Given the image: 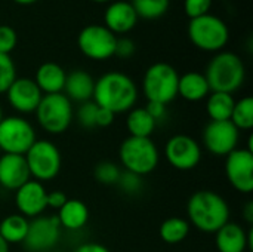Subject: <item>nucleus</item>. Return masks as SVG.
<instances>
[{
	"label": "nucleus",
	"mask_w": 253,
	"mask_h": 252,
	"mask_svg": "<svg viewBox=\"0 0 253 252\" xmlns=\"http://www.w3.org/2000/svg\"><path fill=\"white\" fill-rule=\"evenodd\" d=\"M92 101L113 114L127 113L135 108L138 88L127 74L122 71H108L95 80Z\"/></svg>",
	"instance_id": "nucleus-1"
},
{
	"label": "nucleus",
	"mask_w": 253,
	"mask_h": 252,
	"mask_svg": "<svg viewBox=\"0 0 253 252\" xmlns=\"http://www.w3.org/2000/svg\"><path fill=\"white\" fill-rule=\"evenodd\" d=\"M188 223L203 233H216L230 221V206L227 201L212 192L199 190L187 203Z\"/></svg>",
	"instance_id": "nucleus-2"
},
{
	"label": "nucleus",
	"mask_w": 253,
	"mask_h": 252,
	"mask_svg": "<svg viewBox=\"0 0 253 252\" xmlns=\"http://www.w3.org/2000/svg\"><path fill=\"white\" fill-rule=\"evenodd\" d=\"M205 77L211 92L234 94L242 88L246 77V68L234 52H218L206 67Z\"/></svg>",
	"instance_id": "nucleus-3"
},
{
	"label": "nucleus",
	"mask_w": 253,
	"mask_h": 252,
	"mask_svg": "<svg viewBox=\"0 0 253 252\" xmlns=\"http://www.w3.org/2000/svg\"><path fill=\"white\" fill-rule=\"evenodd\" d=\"M119 157L125 171L144 177L156 171L160 162V153L151 138H126L120 149Z\"/></svg>",
	"instance_id": "nucleus-4"
},
{
	"label": "nucleus",
	"mask_w": 253,
	"mask_h": 252,
	"mask_svg": "<svg viewBox=\"0 0 253 252\" xmlns=\"http://www.w3.org/2000/svg\"><path fill=\"white\" fill-rule=\"evenodd\" d=\"M188 37L191 43L202 50L221 52L230 40V30L219 16L206 13L190 19Z\"/></svg>",
	"instance_id": "nucleus-5"
},
{
	"label": "nucleus",
	"mask_w": 253,
	"mask_h": 252,
	"mask_svg": "<svg viewBox=\"0 0 253 252\" xmlns=\"http://www.w3.org/2000/svg\"><path fill=\"white\" fill-rule=\"evenodd\" d=\"M179 74L168 62L150 65L142 79V92L148 101L169 104L178 97Z\"/></svg>",
	"instance_id": "nucleus-6"
},
{
	"label": "nucleus",
	"mask_w": 253,
	"mask_h": 252,
	"mask_svg": "<svg viewBox=\"0 0 253 252\" xmlns=\"http://www.w3.org/2000/svg\"><path fill=\"white\" fill-rule=\"evenodd\" d=\"M34 113L40 128L50 135L64 134L70 128L74 116L73 102L64 94L43 95Z\"/></svg>",
	"instance_id": "nucleus-7"
},
{
	"label": "nucleus",
	"mask_w": 253,
	"mask_h": 252,
	"mask_svg": "<svg viewBox=\"0 0 253 252\" xmlns=\"http://www.w3.org/2000/svg\"><path fill=\"white\" fill-rule=\"evenodd\" d=\"M25 160L31 178L39 183L53 180L62 166L61 151L49 140H36L31 149L25 153Z\"/></svg>",
	"instance_id": "nucleus-8"
},
{
	"label": "nucleus",
	"mask_w": 253,
	"mask_h": 252,
	"mask_svg": "<svg viewBox=\"0 0 253 252\" xmlns=\"http://www.w3.org/2000/svg\"><path fill=\"white\" fill-rule=\"evenodd\" d=\"M36 131L33 125L21 116L3 117L0 122V150L4 154H21L31 149L36 143Z\"/></svg>",
	"instance_id": "nucleus-9"
},
{
	"label": "nucleus",
	"mask_w": 253,
	"mask_h": 252,
	"mask_svg": "<svg viewBox=\"0 0 253 252\" xmlns=\"http://www.w3.org/2000/svg\"><path fill=\"white\" fill-rule=\"evenodd\" d=\"M117 36L105 25L90 24L80 30L77 36V46L80 52L93 61H105L114 56Z\"/></svg>",
	"instance_id": "nucleus-10"
},
{
	"label": "nucleus",
	"mask_w": 253,
	"mask_h": 252,
	"mask_svg": "<svg viewBox=\"0 0 253 252\" xmlns=\"http://www.w3.org/2000/svg\"><path fill=\"white\" fill-rule=\"evenodd\" d=\"M61 229L56 215L36 217L28 224V232L22 245L28 252H49L59 242Z\"/></svg>",
	"instance_id": "nucleus-11"
},
{
	"label": "nucleus",
	"mask_w": 253,
	"mask_h": 252,
	"mask_svg": "<svg viewBox=\"0 0 253 252\" xmlns=\"http://www.w3.org/2000/svg\"><path fill=\"white\" fill-rule=\"evenodd\" d=\"M165 157L168 163L178 171H193L202 160V147L193 137L178 134L168 140Z\"/></svg>",
	"instance_id": "nucleus-12"
},
{
	"label": "nucleus",
	"mask_w": 253,
	"mask_h": 252,
	"mask_svg": "<svg viewBox=\"0 0 253 252\" xmlns=\"http://www.w3.org/2000/svg\"><path fill=\"white\" fill-rule=\"evenodd\" d=\"M240 140V131L230 122L211 120L203 129V144L206 150L213 156H228L237 149Z\"/></svg>",
	"instance_id": "nucleus-13"
},
{
	"label": "nucleus",
	"mask_w": 253,
	"mask_h": 252,
	"mask_svg": "<svg viewBox=\"0 0 253 252\" xmlns=\"http://www.w3.org/2000/svg\"><path fill=\"white\" fill-rule=\"evenodd\" d=\"M225 177L231 187L240 193L253 192V151L236 149L225 159Z\"/></svg>",
	"instance_id": "nucleus-14"
},
{
	"label": "nucleus",
	"mask_w": 253,
	"mask_h": 252,
	"mask_svg": "<svg viewBox=\"0 0 253 252\" xmlns=\"http://www.w3.org/2000/svg\"><path fill=\"white\" fill-rule=\"evenodd\" d=\"M6 95L9 105L21 114L34 113L43 98L36 82L27 77H16L6 91Z\"/></svg>",
	"instance_id": "nucleus-15"
},
{
	"label": "nucleus",
	"mask_w": 253,
	"mask_h": 252,
	"mask_svg": "<svg viewBox=\"0 0 253 252\" xmlns=\"http://www.w3.org/2000/svg\"><path fill=\"white\" fill-rule=\"evenodd\" d=\"M15 205L18 214L25 218L40 217L47 208V192L43 183L28 180L24 186L15 190Z\"/></svg>",
	"instance_id": "nucleus-16"
},
{
	"label": "nucleus",
	"mask_w": 253,
	"mask_h": 252,
	"mask_svg": "<svg viewBox=\"0 0 253 252\" xmlns=\"http://www.w3.org/2000/svg\"><path fill=\"white\" fill-rule=\"evenodd\" d=\"M215 244L219 252H245L253 250V232L245 230L237 223H227L215 233Z\"/></svg>",
	"instance_id": "nucleus-17"
},
{
	"label": "nucleus",
	"mask_w": 253,
	"mask_h": 252,
	"mask_svg": "<svg viewBox=\"0 0 253 252\" xmlns=\"http://www.w3.org/2000/svg\"><path fill=\"white\" fill-rule=\"evenodd\" d=\"M31 180L25 156L1 154L0 156V187L6 190H18Z\"/></svg>",
	"instance_id": "nucleus-18"
},
{
	"label": "nucleus",
	"mask_w": 253,
	"mask_h": 252,
	"mask_svg": "<svg viewBox=\"0 0 253 252\" xmlns=\"http://www.w3.org/2000/svg\"><path fill=\"white\" fill-rule=\"evenodd\" d=\"M138 19L139 18L130 1H123V0L113 1L108 4V7L104 12L105 27L116 36L129 33L132 28H135Z\"/></svg>",
	"instance_id": "nucleus-19"
},
{
	"label": "nucleus",
	"mask_w": 253,
	"mask_h": 252,
	"mask_svg": "<svg viewBox=\"0 0 253 252\" xmlns=\"http://www.w3.org/2000/svg\"><path fill=\"white\" fill-rule=\"evenodd\" d=\"M93 89H95L93 77L84 70H74L67 74L62 94L71 102L76 101V102L83 104L86 101H92Z\"/></svg>",
	"instance_id": "nucleus-20"
},
{
	"label": "nucleus",
	"mask_w": 253,
	"mask_h": 252,
	"mask_svg": "<svg viewBox=\"0 0 253 252\" xmlns=\"http://www.w3.org/2000/svg\"><path fill=\"white\" fill-rule=\"evenodd\" d=\"M67 73L65 70L56 64V62H43L34 76V82L42 91L43 95H52V94H62L64 85H65Z\"/></svg>",
	"instance_id": "nucleus-21"
},
{
	"label": "nucleus",
	"mask_w": 253,
	"mask_h": 252,
	"mask_svg": "<svg viewBox=\"0 0 253 252\" xmlns=\"http://www.w3.org/2000/svg\"><path fill=\"white\" fill-rule=\"evenodd\" d=\"M56 218L62 229L76 232L86 226L89 220V209L84 202L79 199H68L56 214Z\"/></svg>",
	"instance_id": "nucleus-22"
},
{
	"label": "nucleus",
	"mask_w": 253,
	"mask_h": 252,
	"mask_svg": "<svg viewBox=\"0 0 253 252\" xmlns=\"http://www.w3.org/2000/svg\"><path fill=\"white\" fill-rule=\"evenodd\" d=\"M209 94H211V88L203 73L188 71L179 76L178 95H181L185 101L199 102L205 100Z\"/></svg>",
	"instance_id": "nucleus-23"
},
{
	"label": "nucleus",
	"mask_w": 253,
	"mask_h": 252,
	"mask_svg": "<svg viewBox=\"0 0 253 252\" xmlns=\"http://www.w3.org/2000/svg\"><path fill=\"white\" fill-rule=\"evenodd\" d=\"M156 122L154 119L148 114L145 107L139 108H132L127 111L126 117V128L129 132V137H136V138H151L154 129H156Z\"/></svg>",
	"instance_id": "nucleus-24"
},
{
	"label": "nucleus",
	"mask_w": 253,
	"mask_h": 252,
	"mask_svg": "<svg viewBox=\"0 0 253 252\" xmlns=\"http://www.w3.org/2000/svg\"><path fill=\"white\" fill-rule=\"evenodd\" d=\"M236 100L233 98L231 94L225 92H211L208 95L206 101V111L211 120L213 122H222V120H230L233 114Z\"/></svg>",
	"instance_id": "nucleus-25"
},
{
	"label": "nucleus",
	"mask_w": 253,
	"mask_h": 252,
	"mask_svg": "<svg viewBox=\"0 0 253 252\" xmlns=\"http://www.w3.org/2000/svg\"><path fill=\"white\" fill-rule=\"evenodd\" d=\"M28 218L21 214H10L0 221V236L7 242L12 244H22L27 232H28Z\"/></svg>",
	"instance_id": "nucleus-26"
},
{
	"label": "nucleus",
	"mask_w": 253,
	"mask_h": 252,
	"mask_svg": "<svg viewBox=\"0 0 253 252\" xmlns=\"http://www.w3.org/2000/svg\"><path fill=\"white\" fill-rule=\"evenodd\" d=\"M190 226L191 224L185 218L170 217L162 223L159 233H160V238L163 242H166L169 245H176L187 239V236L190 233Z\"/></svg>",
	"instance_id": "nucleus-27"
},
{
	"label": "nucleus",
	"mask_w": 253,
	"mask_h": 252,
	"mask_svg": "<svg viewBox=\"0 0 253 252\" xmlns=\"http://www.w3.org/2000/svg\"><path fill=\"white\" fill-rule=\"evenodd\" d=\"M230 122L239 131H251L253 128V98L245 97L236 101Z\"/></svg>",
	"instance_id": "nucleus-28"
},
{
	"label": "nucleus",
	"mask_w": 253,
	"mask_h": 252,
	"mask_svg": "<svg viewBox=\"0 0 253 252\" xmlns=\"http://www.w3.org/2000/svg\"><path fill=\"white\" fill-rule=\"evenodd\" d=\"M138 18L157 19L163 16L170 4V0H130Z\"/></svg>",
	"instance_id": "nucleus-29"
},
{
	"label": "nucleus",
	"mask_w": 253,
	"mask_h": 252,
	"mask_svg": "<svg viewBox=\"0 0 253 252\" xmlns=\"http://www.w3.org/2000/svg\"><path fill=\"white\" fill-rule=\"evenodd\" d=\"M122 169L119 165L113 162H101L93 169V177L99 184L104 186H116L120 178Z\"/></svg>",
	"instance_id": "nucleus-30"
},
{
	"label": "nucleus",
	"mask_w": 253,
	"mask_h": 252,
	"mask_svg": "<svg viewBox=\"0 0 253 252\" xmlns=\"http://www.w3.org/2000/svg\"><path fill=\"white\" fill-rule=\"evenodd\" d=\"M16 79V67L10 55L0 53V94H6Z\"/></svg>",
	"instance_id": "nucleus-31"
},
{
	"label": "nucleus",
	"mask_w": 253,
	"mask_h": 252,
	"mask_svg": "<svg viewBox=\"0 0 253 252\" xmlns=\"http://www.w3.org/2000/svg\"><path fill=\"white\" fill-rule=\"evenodd\" d=\"M98 105L93 101H86L83 104H80L79 110H77V120L80 123V126L86 128V129H92L96 128V113H98Z\"/></svg>",
	"instance_id": "nucleus-32"
},
{
	"label": "nucleus",
	"mask_w": 253,
	"mask_h": 252,
	"mask_svg": "<svg viewBox=\"0 0 253 252\" xmlns=\"http://www.w3.org/2000/svg\"><path fill=\"white\" fill-rule=\"evenodd\" d=\"M116 186H119V189L125 195L133 196V195H136V193H139L142 190V177L125 171V172L120 174V178H119Z\"/></svg>",
	"instance_id": "nucleus-33"
},
{
	"label": "nucleus",
	"mask_w": 253,
	"mask_h": 252,
	"mask_svg": "<svg viewBox=\"0 0 253 252\" xmlns=\"http://www.w3.org/2000/svg\"><path fill=\"white\" fill-rule=\"evenodd\" d=\"M211 7H212V0H184V10L190 19L209 13Z\"/></svg>",
	"instance_id": "nucleus-34"
},
{
	"label": "nucleus",
	"mask_w": 253,
	"mask_h": 252,
	"mask_svg": "<svg viewBox=\"0 0 253 252\" xmlns=\"http://www.w3.org/2000/svg\"><path fill=\"white\" fill-rule=\"evenodd\" d=\"M18 43L16 31L10 25H0V53L9 55Z\"/></svg>",
	"instance_id": "nucleus-35"
},
{
	"label": "nucleus",
	"mask_w": 253,
	"mask_h": 252,
	"mask_svg": "<svg viewBox=\"0 0 253 252\" xmlns=\"http://www.w3.org/2000/svg\"><path fill=\"white\" fill-rule=\"evenodd\" d=\"M136 50V46L133 43L132 39L129 37H117L116 42V49H114V55L120 56V58H130Z\"/></svg>",
	"instance_id": "nucleus-36"
},
{
	"label": "nucleus",
	"mask_w": 253,
	"mask_h": 252,
	"mask_svg": "<svg viewBox=\"0 0 253 252\" xmlns=\"http://www.w3.org/2000/svg\"><path fill=\"white\" fill-rule=\"evenodd\" d=\"M145 110L148 111V114L154 119V122H160L166 117L168 114V108H166V104H162V102H154V101H148V105L145 107Z\"/></svg>",
	"instance_id": "nucleus-37"
},
{
	"label": "nucleus",
	"mask_w": 253,
	"mask_h": 252,
	"mask_svg": "<svg viewBox=\"0 0 253 252\" xmlns=\"http://www.w3.org/2000/svg\"><path fill=\"white\" fill-rule=\"evenodd\" d=\"M67 201H68V198L61 190H55L52 193H47V208H52V209L58 211Z\"/></svg>",
	"instance_id": "nucleus-38"
},
{
	"label": "nucleus",
	"mask_w": 253,
	"mask_h": 252,
	"mask_svg": "<svg viewBox=\"0 0 253 252\" xmlns=\"http://www.w3.org/2000/svg\"><path fill=\"white\" fill-rule=\"evenodd\" d=\"M114 116L111 111L105 110V108H98V113H96V128H107L110 126L113 122H114Z\"/></svg>",
	"instance_id": "nucleus-39"
},
{
	"label": "nucleus",
	"mask_w": 253,
	"mask_h": 252,
	"mask_svg": "<svg viewBox=\"0 0 253 252\" xmlns=\"http://www.w3.org/2000/svg\"><path fill=\"white\" fill-rule=\"evenodd\" d=\"M74 252H111L107 247L101 245V244H95V242H89V244H83L80 247H77Z\"/></svg>",
	"instance_id": "nucleus-40"
},
{
	"label": "nucleus",
	"mask_w": 253,
	"mask_h": 252,
	"mask_svg": "<svg viewBox=\"0 0 253 252\" xmlns=\"http://www.w3.org/2000/svg\"><path fill=\"white\" fill-rule=\"evenodd\" d=\"M243 212H245V220H246L249 224H252L253 223V202H249V203L245 206Z\"/></svg>",
	"instance_id": "nucleus-41"
},
{
	"label": "nucleus",
	"mask_w": 253,
	"mask_h": 252,
	"mask_svg": "<svg viewBox=\"0 0 253 252\" xmlns=\"http://www.w3.org/2000/svg\"><path fill=\"white\" fill-rule=\"evenodd\" d=\"M0 252H9V244L4 242L1 236H0Z\"/></svg>",
	"instance_id": "nucleus-42"
},
{
	"label": "nucleus",
	"mask_w": 253,
	"mask_h": 252,
	"mask_svg": "<svg viewBox=\"0 0 253 252\" xmlns=\"http://www.w3.org/2000/svg\"><path fill=\"white\" fill-rule=\"evenodd\" d=\"M13 1L18 4H31V3H36L37 0H13Z\"/></svg>",
	"instance_id": "nucleus-43"
},
{
	"label": "nucleus",
	"mask_w": 253,
	"mask_h": 252,
	"mask_svg": "<svg viewBox=\"0 0 253 252\" xmlns=\"http://www.w3.org/2000/svg\"><path fill=\"white\" fill-rule=\"evenodd\" d=\"M92 1H96V3H107V1H111V0H92Z\"/></svg>",
	"instance_id": "nucleus-44"
},
{
	"label": "nucleus",
	"mask_w": 253,
	"mask_h": 252,
	"mask_svg": "<svg viewBox=\"0 0 253 252\" xmlns=\"http://www.w3.org/2000/svg\"><path fill=\"white\" fill-rule=\"evenodd\" d=\"M1 119H3V110H1V105H0V122H1Z\"/></svg>",
	"instance_id": "nucleus-45"
},
{
	"label": "nucleus",
	"mask_w": 253,
	"mask_h": 252,
	"mask_svg": "<svg viewBox=\"0 0 253 252\" xmlns=\"http://www.w3.org/2000/svg\"><path fill=\"white\" fill-rule=\"evenodd\" d=\"M1 154H3V153H1V150H0V156H1Z\"/></svg>",
	"instance_id": "nucleus-46"
}]
</instances>
